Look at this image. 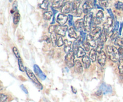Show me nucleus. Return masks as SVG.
I'll list each match as a JSON object with an SVG mask.
<instances>
[{
	"label": "nucleus",
	"instance_id": "obj_4",
	"mask_svg": "<svg viewBox=\"0 0 123 102\" xmlns=\"http://www.w3.org/2000/svg\"><path fill=\"white\" fill-rule=\"evenodd\" d=\"M74 54L73 51H72L67 54L65 56V62L67 67L71 68L74 66Z\"/></svg>",
	"mask_w": 123,
	"mask_h": 102
},
{
	"label": "nucleus",
	"instance_id": "obj_29",
	"mask_svg": "<svg viewBox=\"0 0 123 102\" xmlns=\"http://www.w3.org/2000/svg\"><path fill=\"white\" fill-rule=\"evenodd\" d=\"M20 14H19V13L18 11H16V12L14 13V17H13V23H14V24H18V22H19V20H20Z\"/></svg>",
	"mask_w": 123,
	"mask_h": 102
},
{
	"label": "nucleus",
	"instance_id": "obj_43",
	"mask_svg": "<svg viewBox=\"0 0 123 102\" xmlns=\"http://www.w3.org/2000/svg\"><path fill=\"white\" fill-rule=\"evenodd\" d=\"M7 99V96L4 94H1V99L0 102H5Z\"/></svg>",
	"mask_w": 123,
	"mask_h": 102
},
{
	"label": "nucleus",
	"instance_id": "obj_45",
	"mask_svg": "<svg viewBox=\"0 0 123 102\" xmlns=\"http://www.w3.org/2000/svg\"><path fill=\"white\" fill-rule=\"evenodd\" d=\"M107 11H108V13L109 14V15L111 16V18H112V19H115V17H114V14L112 13V10L110 9V8H108V9H107Z\"/></svg>",
	"mask_w": 123,
	"mask_h": 102
},
{
	"label": "nucleus",
	"instance_id": "obj_28",
	"mask_svg": "<svg viewBox=\"0 0 123 102\" xmlns=\"http://www.w3.org/2000/svg\"><path fill=\"white\" fill-rule=\"evenodd\" d=\"M57 35H56V32H53V33L50 34V38H51L52 43L53 46H55L56 45V40H57Z\"/></svg>",
	"mask_w": 123,
	"mask_h": 102
},
{
	"label": "nucleus",
	"instance_id": "obj_48",
	"mask_svg": "<svg viewBox=\"0 0 123 102\" xmlns=\"http://www.w3.org/2000/svg\"><path fill=\"white\" fill-rule=\"evenodd\" d=\"M20 88H21L22 90V91H24V92H25V94H28V90H26V88L24 86V85H20Z\"/></svg>",
	"mask_w": 123,
	"mask_h": 102
},
{
	"label": "nucleus",
	"instance_id": "obj_23",
	"mask_svg": "<svg viewBox=\"0 0 123 102\" xmlns=\"http://www.w3.org/2000/svg\"><path fill=\"white\" fill-rule=\"evenodd\" d=\"M68 36L71 38H78V35L73 27H71L68 30Z\"/></svg>",
	"mask_w": 123,
	"mask_h": 102
},
{
	"label": "nucleus",
	"instance_id": "obj_32",
	"mask_svg": "<svg viewBox=\"0 0 123 102\" xmlns=\"http://www.w3.org/2000/svg\"><path fill=\"white\" fill-rule=\"evenodd\" d=\"M52 15L53 13L52 12H47L44 13V14H43V17H44V19H45V20H49L51 19Z\"/></svg>",
	"mask_w": 123,
	"mask_h": 102
},
{
	"label": "nucleus",
	"instance_id": "obj_16",
	"mask_svg": "<svg viewBox=\"0 0 123 102\" xmlns=\"http://www.w3.org/2000/svg\"><path fill=\"white\" fill-rule=\"evenodd\" d=\"M74 27L78 31H81L83 27H84V19H80L77 20L74 24Z\"/></svg>",
	"mask_w": 123,
	"mask_h": 102
},
{
	"label": "nucleus",
	"instance_id": "obj_38",
	"mask_svg": "<svg viewBox=\"0 0 123 102\" xmlns=\"http://www.w3.org/2000/svg\"><path fill=\"white\" fill-rule=\"evenodd\" d=\"M13 53H14V55H15V56H16L17 58H18V60H19V59H20V53H19V50L17 49L16 47H13Z\"/></svg>",
	"mask_w": 123,
	"mask_h": 102
},
{
	"label": "nucleus",
	"instance_id": "obj_18",
	"mask_svg": "<svg viewBox=\"0 0 123 102\" xmlns=\"http://www.w3.org/2000/svg\"><path fill=\"white\" fill-rule=\"evenodd\" d=\"M82 62L83 63V66L85 68H88L91 66V60L87 55H85L82 58Z\"/></svg>",
	"mask_w": 123,
	"mask_h": 102
},
{
	"label": "nucleus",
	"instance_id": "obj_36",
	"mask_svg": "<svg viewBox=\"0 0 123 102\" xmlns=\"http://www.w3.org/2000/svg\"><path fill=\"white\" fill-rule=\"evenodd\" d=\"M115 8L119 10H123V2L121 1H117L115 4Z\"/></svg>",
	"mask_w": 123,
	"mask_h": 102
},
{
	"label": "nucleus",
	"instance_id": "obj_34",
	"mask_svg": "<svg viewBox=\"0 0 123 102\" xmlns=\"http://www.w3.org/2000/svg\"><path fill=\"white\" fill-rule=\"evenodd\" d=\"M49 6V1H44L40 5V7L43 10H47Z\"/></svg>",
	"mask_w": 123,
	"mask_h": 102
},
{
	"label": "nucleus",
	"instance_id": "obj_5",
	"mask_svg": "<svg viewBox=\"0 0 123 102\" xmlns=\"http://www.w3.org/2000/svg\"><path fill=\"white\" fill-rule=\"evenodd\" d=\"M94 1H85V3L82 6L83 12L85 14H88L91 13V10L94 7Z\"/></svg>",
	"mask_w": 123,
	"mask_h": 102
},
{
	"label": "nucleus",
	"instance_id": "obj_22",
	"mask_svg": "<svg viewBox=\"0 0 123 102\" xmlns=\"http://www.w3.org/2000/svg\"><path fill=\"white\" fill-rule=\"evenodd\" d=\"M89 58L92 62H95L97 58V51L95 49H92L90 50V54H89Z\"/></svg>",
	"mask_w": 123,
	"mask_h": 102
},
{
	"label": "nucleus",
	"instance_id": "obj_35",
	"mask_svg": "<svg viewBox=\"0 0 123 102\" xmlns=\"http://www.w3.org/2000/svg\"><path fill=\"white\" fill-rule=\"evenodd\" d=\"M98 4L102 8H107L108 6V1L107 0H102V1H98ZM104 9V8H103Z\"/></svg>",
	"mask_w": 123,
	"mask_h": 102
},
{
	"label": "nucleus",
	"instance_id": "obj_31",
	"mask_svg": "<svg viewBox=\"0 0 123 102\" xmlns=\"http://www.w3.org/2000/svg\"><path fill=\"white\" fill-rule=\"evenodd\" d=\"M63 44H64V42L63 41L62 36H58L57 37V40H56V46L58 47L61 46Z\"/></svg>",
	"mask_w": 123,
	"mask_h": 102
},
{
	"label": "nucleus",
	"instance_id": "obj_26",
	"mask_svg": "<svg viewBox=\"0 0 123 102\" xmlns=\"http://www.w3.org/2000/svg\"><path fill=\"white\" fill-rule=\"evenodd\" d=\"M80 2H81V1H73V2H72V12L76 10H78V8H80Z\"/></svg>",
	"mask_w": 123,
	"mask_h": 102
},
{
	"label": "nucleus",
	"instance_id": "obj_17",
	"mask_svg": "<svg viewBox=\"0 0 123 102\" xmlns=\"http://www.w3.org/2000/svg\"><path fill=\"white\" fill-rule=\"evenodd\" d=\"M74 70L78 73H82L83 72V66L79 60H76L74 62Z\"/></svg>",
	"mask_w": 123,
	"mask_h": 102
},
{
	"label": "nucleus",
	"instance_id": "obj_41",
	"mask_svg": "<svg viewBox=\"0 0 123 102\" xmlns=\"http://www.w3.org/2000/svg\"><path fill=\"white\" fill-rule=\"evenodd\" d=\"M68 19H69V20H68V25L70 26H72L73 25L74 26V24H73V15L72 14H68Z\"/></svg>",
	"mask_w": 123,
	"mask_h": 102
},
{
	"label": "nucleus",
	"instance_id": "obj_19",
	"mask_svg": "<svg viewBox=\"0 0 123 102\" xmlns=\"http://www.w3.org/2000/svg\"><path fill=\"white\" fill-rule=\"evenodd\" d=\"M107 32H106L105 31H104V30H103V31H102V34H101L99 38L98 39V40H97V43H102V44H105V42L106 41V36H107Z\"/></svg>",
	"mask_w": 123,
	"mask_h": 102
},
{
	"label": "nucleus",
	"instance_id": "obj_13",
	"mask_svg": "<svg viewBox=\"0 0 123 102\" xmlns=\"http://www.w3.org/2000/svg\"><path fill=\"white\" fill-rule=\"evenodd\" d=\"M97 61L98 64L102 66H104L105 65L106 61V55L104 51H102L98 54L97 56Z\"/></svg>",
	"mask_w": 123,
	"mask_h": 102
},
{
	"label": "nucleus",
	"instance_id": "obj_7",
	"mask_svg": "<svg viewBox=\"0 0 123 102\" xmlns=\"http://www.w3.org/2000/svg\"><path fill=\"white\" fill-rule=\"evenodd\" d=\"M68 29L67 25H56L55 32L58 36L62 37V36H66V32L67 31Z\"/></svg>",
	"mask_w": 123,
	"mask_h": 102
},
{
	"label": "nucleus",
	"instance_id": "obj_15",
	"mask_svg": "<svg viewBox=\"0 0 123 102\" xmlns=\"http://www.w3.org/2000/svg\"><path fill=\"white\" fill-rule=\"evenodd\" d=\"M73 44L72 42L67 40H66L64 41V51L65 52L67 53V54L72 51V50L73 49Z\"/></svg>",
	"mask_w": 123,
	"mask_h": 102
},
{
	"label": "nucleus",
	"instance_id": "obj_51",
	"mask_svg": "<svg viewBox=\"0 0 123 102\" xmlns=\"http://www.w3.org/2000/svg\"><path fill=\"white\" fill-rule=\"evenodd\" d=\"M72 91H73V92L74 94H76L77 92V91H76V89L74 88L73 87V86H72Z\"/></svg>",
	"mask_w": 123,
	"mask_h": 102
},
{
	"label": "nucleus",
	"instance_id": "obj_42",
	"mask_svg": "<svg viewBox=\"0 0 123 102\" xmlns=\"http://www.w3.org/2000/svg\"><path fill=\"white\" fill-rule=\"evenodd\" d=\"M56 25H51L50 26L49 28V33L52 34L53 32H55V31H56Z\"/></svg>",
	"mask_w": 123,
	"mask_h": 102
},
{
	"label": "nucleus",
	"instance_id": "obj_40",
	"mask_svg": "<svg viewBox=\"0 0 123 102\" xmlns=\"http://www.w3.org/2000/svg\"><path fill=\"white\" fill-rule=\"evenodd\" d=\"M83 46H84V49L86 52L90 51V45L89 44V43H88L87 42H85V43H83Z\"/></svg>",
	"mask_w": 123,
	"mask_h": 102
},
{
	"label": "nucleus",
	"instance_id": "obj_49",
	"mask_svg": "<svg viewBox=\"0 0 123 102\" xmlns=\"http://www.w3.org/2000/svg\"><path fill=\"white\" fill-rule=\"evenodd\" d=\"M123 27V22H121V24H120V30H119V35H120V36H121V31H122Z\"/></svg>",
	"mask_w": 123,
	"mask_h": 102
},
{
	"label": "nucleus",
	"instance_id": "obj_46",
	"mask_svg": "<svg viewBox=\"0 0 123 102\" xmlns=\"http://www.w3.org/2000/svg\"><path fill=\"white\" fill-rule=\"evenodd\" d=\"M119 27H120V24L118 21H116L115 22V25H114V27L113 28V30H118Z\"/></svg>",
	"mask_w": 123,
	"mask_h": 102
},
{
	"label": "nucleus",
	"instance_id": "obj_6",
	"mask_svg": "<svg viewBox=\"0 0 123 102\" xmlns=\"http://www.w3.org/2000/svg\"><path fill=\"white\" fill-rule=\"evenodd\" d=\"M99 91L103 94H108L112 92V88L111 85H108L105 83H103L101 84L100 86Z\"/></svg>",
	"mask_w": 123,
	"mask_h": 102
},
{
	"label": "nucleus",
	"instance_id": "obj_47",
	"mask_svg": "<svg viewBox=\"0 0 123 102\" xmlns=\"http://www.w3.org/2000/svg\"><path fill=\"white\" fill-rule=\"evenodd\" d=\"M118 54L120 56H123V48H119L118 49Z\"/></svg>",
	"mask_w": 123,
	"mask_h": 102
},
{
	"label": "nucleus",
	"instance_id": "obj_37",
	"mask_svg": "<svg viewBox=\"0 0 123 102\" xmlns=\"http://www.w3.org/2000/svg\"><path fill=\"white\" fill-rule=\"evenodd\" d=\"M18 64H19V68L21 72H24V71H25V67H24V64H23L22 61L21 59H19L18 60Z\"/></svg>",
	"mask_w": 123,
	"mask_h": 102
},
{
	"label": "nucleus",
	"instance_id": "obj_24",
	"mask_svg": "<svg viewBox=\"0 0 123 102\" xmlns=\"http://www.w3.org/2000/svg\"><path fill=\"white\" fill-rule=\"evenodd\" d=\"M76 55L78 58H83L84 56L86 55V51H85L84 48H82V47H79L76 54Z\"/></svg>",
	"mask_w": 123,
	"mask_h": 102
},
{
	"label": "nucleus",
	"instance_id": "obj_11",
	"mask_svg": "<svg viewBox=\"0 0 123 102\" xmlns=\"http://www.w3.org/2000/svg\"><path fill=\"white\" fill-rule=\"evenodd\" d=\"M34 71L35 73L37 74L38 76V78L40 79H42V80H45L46 78V76L44 74V73H43V72L41 70V69L40 68V67L37 66V64L34 65Z\"/></svg>",
	"mask_w": 123,
	"mask_h": 102
},
{
	"label": "nucleus",
	"instance_id": "obj_14",
	"mask_svg": "<svg viewBox=\"0 0 123 102\" xmlns=\"http://www.w3.org/2000/svg\"><path fill=\"white\" fill-rule=\"evenodd\" d=\"M84 40L81 37H78L76 40H75L73 43V52H74V54H76L77 51H78V49L80 47V44H83L84 43Z\"/></svg>",
	"mask_w": 123,
	"mask_h": 102
},
{
	"label": "nucleus",
	"instance_id": "obj_44",
	"mask_svg": "<svg viewBox=\"0 0 123 102\" xmlns=\"http://www.w3.org/2000/svg\"><path fill=\"white\" fill-rule=\"evenodd\" d=\"M80 37H82V38L83 39V40H85V38H86V33L85 32H84V31H82V30H81V31H80Z\"/></svg>",
	"mask_w": 123,
	"mask_h": 102
},
{
	"label": "nucleus",
	"instance_id": "obj_39",
	"mask_svg": "<svg viewBox=\"0 0 123 102\" xmlns=\"http://www.w3.org/2000/svg\"><path fill=\"white\" fill-rule=\"evenodd\" d=\"M96 18H98L99 19H102L103 20V18H104V14H103V11L99 10L98 12V13H97V15H96Z\"/></svg>",
	"mask_w": 123,
	"mask_h": 102
},
{
	"label": "nucleus",
	"instance_id": "obj_2",
	"mask_svg": "<svg viewBox=\"0 0 123 102\" xmlns=\"http://www.w3.org/2000/svg\"><path fill=\"white\" fill-rule=\"evenodd\" d=\"M93 13H90L84 16V29L86 32H91V29L93 24Z\"/></svg>",
	"mask_w": 123,
	"mask_h": 102
},
{
	"label": "nucleus",
	"instance_id": "obj_21",
	"mask_svg": "<svg viewBox=\"0 0 123 102\" xmlns=\"http://www.w3.org/2000/svg\"><path fill=\"white\" fill-rule=\"evenodd\" d=\"M96 40H95L90 34L88 35L87 37H86V42L88 43H89L90 46H91L92 47L94 48V47H97V43L96 42Z\"/></svg>",
	"mask_w": 123,
	"mask_h": 102
},
{
	"label": "nucleus",
	"instance_id": "obj_30",
	"mask_svg": "<svg viewBox=\"0 0 123 102\" xmlns=\"http://www.w3.org/2000/svg\"><path fill=\"white\" fill-rule=\"evenodd\" d=\"M82 12H83V10L82 9V8H78V10H76L72 12V13H73V16H74L75 17H80L81 16Z\"/></svg>",
	"mask_w": 123,
	"mask_h": 102
},
{
	"label": "nucleus",
	"instance_id": "obj_33",
	"mask_svg": "<svg viewBox=\"0 0 123 102\" xmlns=\"http://www.w3.org/2000/svg\"><path fill=\"white\" fill-rule=\"evenodd\" d=\"M120 72L121 74H123V56H120L119 59V66H118Z\"/></svg>",
	"mask_w": 123,
	"mask_h": 102
},
{
	"label": "nucleus",
	"instance_id": "obj_1",
	"mask_svg": "<svg viewBox=\"0 0 123 102\" xmlns=\"http://www.w3.org/2000/svg\"><path fill=\"white\" fill-rule=\"evenodd\" d=\"M106 50L108 55L109 56V58L113 62H116L118 61H119L120 56L119 55L118 49L115 46H107Z\"/></svg>",
	"mask_w": 123,
	"mask_h": 102
},
{
	"label": "nucleus",
	"instance_id": "obj_27",
	"mask_svg": "<svg viewBox=\"0 0 123 102\" xmlns=\"http://www.w3.org/2000/svg\"><path fill=\"white\" fill-rule=\"evenodd\" d=\"M114 44L116 46H118L120 48H123V38L121 37H118L115 40Z\"/></svg>",
	"mask_w": 123,
	"mask_h": 102
},
{
	"label": "nucleus",
	"instance_id": "obj_8",
	"mask_svg": "<svg viewBox=\"0 0 123 102\" xmlns=\"http://www.w3.org/2000/svg\"><path fill=\"white\" fill-rule=\"evenodd\" d=\"M102 32V29H101V28L97 26V27L95 28L90 32V35L95 40H98V39L99 38Z\"/></svg>",
	"mask_w": 123,
	"mask_h": 102
},
{
	"label": "nucleus",
	"instance_id": "obj_12",
	"mask_svg": "<svg viewBox=\"0 0 123 102\" xmlns=\"http://www.w3.org/2000/svg\"><path fill=\"white\" fill-rule=\"evenodd\" d=\"M113 24V19L111 17L107 18L105 22L103 24V30L105 31L107 33L109 32L110 28L112 27Z\"/></svg>",
	"mask_w": 123,
	"mask_h": 102
},
{
	"label": "nucleus",
	"instance_id": "obj_10",
	"mask_svg": "<svg viewBox=\"0 0 123 102\" xmlns=\"http://www.w3.org/2000/svg\"><path fill=\"white\" fill-rule=\"evenodd\" d=\"M72 3H71L70 1H66L64 5L61 8V12H62V14H67L72 12Z\"/></svg>",
	"mask_w": 123,
	"mask_h": 102
},
{
	"label": "nucleus",
	"instance_id": "obj_25",
	"mask_svg": "<svg viewBox=\"0 0 123 102\" xmlns=\"http://www.w3.org/2000/svg\"><path fill=\"white\" fill-rule=\"evenodd\" d=\"M118 36H119V32H118L117 30H112V31L111 32L110 35H109L112 41H114V42H115V40L118 37Z\"/></svg>",
	"mask_w": 123,
	"mask_h": 102
},
{
	"label": "nucleus",
	"instance_id": "obj_9",
	"mask_svg": "<svg viewBox=\"0 0 123 102\" xmlns=\"http://www.w3.org/2000/svg\"><path fill=\"white\" fill-rule=\"evenodd\" d=\"M68 19V18L67 16L64 14H62V13H60L56 18V22L59 24V25H64Z\"/></svg>",
	"mask_w": 123,
	"mask_h": 102
},
{
	"label": "nucleus",
	"instance_id": "obj_50",
	"mask_svg": "<svg viewBox=\"0 0 123 102\" xmlns=\"http://www.w3.org/2000/svg\"><path fill=\"white\" fill-rule=\"evenodd\" d=\"M17 2L16 1H15V3H14L13 4V9H14V10H16V8H17Z\"/></svg>",
	"mask_w": 123,
	"mask_h": 102
},
{
	"label": "nucleus",
	"instance_id": "obj_3",
	"mask_svg": "<svg viewBox=\"0 0 123 102\" xmlns=\"http://www.w3.org/2000/svg\"><path fill=\"white\" fill-rule=\"evenodd\" d=\"M25 72H26V74L28 75V76L29 77L30 79L31 80V81L34 84V85H36V87L40 90H42L43 89V86H42V84L38 81V79H37L36 76H35V74H34L33 72L30 69H29L28 67H25Z\"/></svg>",
	"mask_w": 123,
	"mask_h": 102
},
{
	"label": "nucleus",
	"instance_id": "obj_20",
	"mask_svg": "<svg viewBox=\"0 0 123 102\" xmlns=\"http://www.w3.org/2000/svg\"><path fill=\"white\" fill-rule=\"evenodd\" d=\"M64 1H54L52 2V7L54 8H62L65 4Z\"/></svg>",
	"mask_w": 123,
	"mask_h": 102
}]
</instances>
